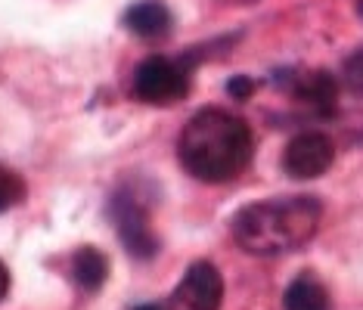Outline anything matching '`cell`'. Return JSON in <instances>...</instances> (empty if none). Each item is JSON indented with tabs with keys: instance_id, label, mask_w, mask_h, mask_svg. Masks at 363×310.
Wrapping results in <instances>:
<instances>
[{
	"instance_id": "16",
	"label": "cell",
	"mask_w": 363,
	"mask_h": 310,
	"mask_svg": "<svg viewBox=\"0 0 363 310\" xmlns=\"http://www.w3.org/2000/svg\"><path fill=\"white\" fill-rule=\"evenodd\" d=\"M357 13H360V19H363V0H357Z\"/></svg>"
},
{
	"instance_id": "11",
	"label": "cell",
	"mask_w": 363,
	"mask_h": 310,
	"mask_svg": "<svg viewBox=\"0 0 363 310\" xmlns=\"http://www.w3.org/2000/svg\"><path fill=\"white\" fill-rule=\"evenodd\" d=\"M22 199H26V183H22V177L0 165V211L19 205Z\"/></svg>"
},
{
	"instance_id": "7",
	"label": "cell",
	"mask_w": 363,
	"mask_h": 310,
	"mask_svg": "<svg viewBox=\"0 0 363 310\" xmlns=\"http://www.w3.org/2000/svg\"><path fill=\"white\" fill-rule=\"evenodd\" d=\"M292 96L298 103H304L313 115L329 118L335 115L338 105V84L329 71H304V75H295L292 84H286Z\"/></svg>"
},
{
	"instance_id": "1",
	"label": "cell",
	"mask_w": 363,
	"mask_h": 310,
	"mask_svg": "<svg viewBox=\"0 0 363 310\" xmlns=\"http://www.w3.org/2000/svg\"><path fill=\"white\" fill-rule=\"evenodd\" d=\"M252 127L224 109H202L186 121L177 143L180 165L202 183H227L252 161Z\"/></svg>"
},
{
	"instance_id": "15",
	"label": "cell",
	"mask_w": 363,
	"mask_h": 310,
	"mask_svg": "<svg viewBox=\"0 0 363 310\" xmlns=\"http://www.w3.org/2000/svg\"><path fill=\"white\" fill-rule=\"evenodd\" d=\"M134 310H168V307H162V304H137Z\"/></svg>"
},
{
	"instance_id": "3",
	"label": "cell",
	"mask_w": 363,
	"mask_h": 310,
	"mask_svg": "<svg viewBox=\"0 0 363 310\" xmlns=\"http://www.w3.org/2000/svg\"><path fill=\"white\" fill-rule=\"evenodd\" d=\"M189 93V69L180 59L150 56L134 69V96L150 105H168Z\"/></svg>"
},
{
	"instance_id": "10",
	"label": "cell",
	"mask_w": 363,
	"mask_h": 310,
	"mask_svg": "<svg viewBox=\"0 0 363 310\" xmlns=\"http://www.w3.org/2000/svg\"><path fill=\"white\" fill-rule=\"evenodd\" d=\"M283 310H329V295L323 282L311 273H301L283 295Z\"/></svg>"
},
{
	"instance_id": "4",
	"label": "cell",
	"mask_w": 363,
	"mask_h": 310,
	"mask_svg": "<svg viewBox=\"0 0 363 310\" xmlns=\"http://www.w3.org/2000/svg\"><path fill=\"white\" fill-rule=\"evenodd\" d=\"M109 217L115 224V233H118L121 246L128 248L130 258L137 260H150L159 251V239H155V230L146 217L143 205L134 199L130 193H118L109 205Z\"/></svg>"
},
{
	"instance_id": "2",
	"label": "cell",
	"mask_w": 363,
	"mask_h": 310,
	"mask_svg": "<svg viewBox=\"0 0 363 310\" xmlns=\"http://www.w3.org/2000/svg\"><path fill=\"white\" fill-rule=\"evenodd\" d=\"M323 205L311 195L252 202L233 214V239L252 255H286L313 239Z\"/></svg>"
},
{
	"instance_id": "8",
	"label": "cell",
	"mask_w": 363,
	"mask_h": 310,
	"mask_svg": "<svg viewBox=\"0 0 363 310\" xmlns=\"http://www.w3.org/2000/svg\"><path fill=\"white\" fill-rule=\"evenodd\" d=\"M125 25L134 31L137 38L155 40V38H164L171 31V13L162 0H137V4H130V10L125 13Z\"/></svg>"
},
{
	"instance_id": "14",
	"label": "cell",
	"mask_w": 363,
	"mask_h": 310,
	"mask_svg": "<svg viewBox=\"0 0 363 310\" xmlns=\"http://www.w3.org/2000/svg\"><path fill=\"white\" fill-rule=\"evenodd\" d=\"M6 292H10V270H6V264L0 260V301L6 298Z\"/></svg>"
},
{
	"instance_id": "6",
	"label": "cell",
	"mask_w": 363,
	"mask_h": 310,
	"mask_svg": "<svg viewBox=\"0 0 363 310\" xmlns=\"http://www.w3.org/2000/svg\"><path fill=\"white\" fill-rule=\"evenodd\" d=\"M224 301V280L208 260H196L180 280L171 310H218Z\"/></svg>"
},
{
	"instance_id": "9",
	"label": "cell",
	"mask_w": 363,
	"mask_h": 310,
	"mask_svg": "<svg viewBox=\"0 0 363 310\" xmlns=\"http://www.w3.org/2000/svg\"><path fill=\"white\" fill-rule=\"evenodd\" d=\"M72 280L84 292H100L109 280V260L100 248L84 246L72 255Z\"/></svg>"
},
{
	"instance_id": "13",
	"label": "cell",
	"mask_w": 363,
	"mask_h": 310,
	"mask_svg": "<svg viewBox=\"0 0 363 310\" xmlns=\"http://www.w3.org/2000/svg\"><path fill=\"white\" fill-rule=\"evenodd\" d=\"M255 78H245V75H236V78H230V84H227V93L233 96V100H249V96L255 93Z\"/></svg>"
},
{
	"instance_id": "12",
	"label": "cell",
	"mask_w": 363,
	"mask_h": 310,
	"mask_svg": "<svg viewBox=\"0 0 363 310\" xmlns=\"http://www.w3.org/2000/svg\"><path fill=\"white\" fill-rule=\"evenodd\" d=\"M345 84L351 87L354 93H363V47L354 50L345 62Z\"/></svg>"
},
{
	"instance_id": "5",
	"label": "cell",
	"mask_w": 363,
	"mask_h": 310,
	"mask_svg": "<svg viewBox=\"0 0 363 310\" xmlns=\"http://www.w3.org/2000/svg\"><path fill=\"white\" fill-rule=\"evenodd\" d=\"M335 161V143L329 140L323 130H304L289 140L283 152V168L295 180H311L333 168Z\"/></svg>"
}]
</instances>
